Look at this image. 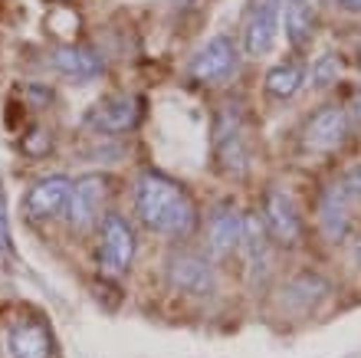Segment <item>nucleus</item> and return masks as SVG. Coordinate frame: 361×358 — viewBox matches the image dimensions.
Returning <instances> with one entry per match:
<instances>
[{"label": "nucleus", "mask_w": 361, "mask_h": 358, "mask_svg": "<svg viewBox=\"0 0 361 358\" xmlns=\"http://www.w3.org/2000/svg\"><path fill=\"white\" fill-rule=\"evenodd\" d=\"M135 208L145 227H152L158 234L171 237H188L197 224V210L190 204V198L174 184V181L161 178V174H142L138 188H135Z\"/></svg>", "instance_id": "f257e3e1"}, {"label": "nucleus", "mask_w": 361, "mask_h": 358, "mask_svg": "<svg viewBox=\"0 0 361 358\" xmlns=\"http://www.w3.org/2000/svg\"><path fill=\"white\" fill-rule=\"evenodd\" d=\"M286 0H250L247 23H243V49L247 56H263L269 53L279 30V17H283Z\"/></svg>", "instance_id": "f03ea898"}, {"label": "nucleus", "mask_w": 361, "mask_h": 358, "mask_svg": "<svg viewBox=\"0 0 361 358\" xmlns=\"http://www.w3.org/2000/svg\"><path fill=\"white\" fill-rule=\"evenodd\" d=\"M319 230L329 244H338L352 230V191L348 184H332L319 198Z\"/></svg>", "instance_id": "7ed1b4c3"}, {"label": "nucleus", "mask_w": 361, "mask_h": 358, "mask_svg": "<svg viewBox=\"0 0 361 358\" xmlns=\"http://www.w3.org/2000/svg\"><path fill=\"white\" fill-rule=\"evenodd\" d=\"M135 256V234L118 214H109L102 224V246H99V260L105 270L112 273H125L132 266Z\"/></svg>", "instance_id": "20e7f679"}, {"label": "nucleus", "mask_w": 361, "mask_h": 358, "mask_svg": "<svg viewBox=\"0 0 361 358\" xmlns=\"http://www.w3.org/2000/svg\"><path fill=\"white\" fill-rule=\"evenodd\" d=\"M168 280L178 292H188V296H210L217 280H214V266L204 260V256L194 253H178L171 256L168 263Z\"/></svg>", "instance_id": "39448f33"}, {"label": "nucleus", "mask_w": 361, "mask_h": 358, "mask_svg": "<svg viewBox=\"0 0 361 358\" xmlns=\"http://www.w3.org/2000/svg\"><path fill=\"white\" fill-rule=\"evenodd\" d=\"M263 224H267V234L283 246L299 244V237H302V224H299V214H295L293 198L279 188H273L267 194V214H263Z\"/></svg>", "instance_id": "423d86ee"}, {"label": "nucleus", "mask_w": 361, "mask_h": 358, "mask_svg": "<svg viewBox=\"0 0 361 358\" xmlns=\"http://www.w3.org/2000/svg\"><path fill=\"white\" fill-rule=\"evenodd\" d=\"M345 135H348V115H345L342 105H325L319 112L305 122V145L315 151H332L345 142Z\"/></svg>", "instance_id": "0eeeda50"}, {"label": "nucleus", "mask_w": 361, "mask_h": 358, "mask_svg": "<svg viewBox=\"0 0 361 358\" xmlns=\"http://www.w3.org/2000/svg\"><path fill=\"white\" fill-rule=\"evenodd\" d=\"M214 145H217V155L224 161V168L240 174L247 168V145H243V125H240V115L233 109H224L217 122V135H214Z\"/></svg>", "instance_id": "6e6552de"}, {"label": "nucleus", "mask_w": 361, "mask_h": 358, "mask_svg": "<svg viewBox=\"0 0 361 358\" xmlns=\"http://www.w3.org/2000/svg\"><path fill=\"white\" fill-rule=\"evenodd\" d=\"M243 244V217L237 214L233 204H220L210 217L207 227V246L214 256H230Z\"/></svg>", "instance_id": "1a4fd4ad"}, {"label": "nucleus", "mask_w": 361, "mask_h": 358, "mask_svg": "<svg viewBox=\"0 0 361 358\" xmlns=\"http://www.w3.org/2000/svg\"><path fill=\"white\" fill-rule=\"evenodd\" d=\"M237 66V49L227 37H214L207 47L200 49L194 63H190V73L204 79V83H214V79H227Z\"/></svg>", "instance_id": "9d476101"}, {"label": "nucleus", "mask_w": 361, "mask_h": 358, "mask_svg": "<svg viewBox=\"0 0 361 358\" xmlns=\"http://www.w3.org/2000/svg\"><path fill=\"white\" fill-rule=\"evenodd\" d=\"M7 345L13 358H49V352H53V339H49L47 322L39 319L17 322L7 335Z\"/></svg>", "instance_id": "9b49d317"}, {"label": "nucleus", "mask_w": 361, "mask_h": 358, "mask_svg": "<svg viewBox=\"0 0 361 358\" xmlns=\"http://www.w3.org/2000/svg\"><path fill=\"white\" fill-rule=\"evenodd\" d=\"M135 119H138V102L128 95H112V99H105L92 109L89 125L99 132H125L135 125Z\"/></svg>", "instance_id": "f8f14e48"}, {"label": "nucleus", "mask_w": 361, "mask_h": 358, "mask_svg": "<svg viewBox=\"0 0 361 358\" xmlns=\"http://www.w3.org/2000/svg\"><path fill=\"white\" fill-rule=\"evenodd\" d=\"M73 198V184L66 178H49V181H39L37 188L27 194V214L30 217H53L69 204Z\"/></svg>", "instance_id": "ddd939ff"}, {"label": "nucleus", "mask_w": 361, "mask_h": 358, "mask_svg": "<svg viewBox=\"0 0 361 358\" xmlns=\"http://www.w3.org/2000/svg\"><path fill=\"white\" fill-rule=\"evenodd\" d=\"M102 194H105L102 178H82L76 188H73V198H69V220H73L76 230H86L95 217H99Z\"/></svg>", "instance_id": "4468645a"}, {"label": "nucleus", "mask_w": 361, "mask_h": 358, "mask_svg": "<svg viewBox=\"0 0 361 358\" xmlns=\"http://www.w3.org/2000/svg\"><path fill=\"white\" fill-rule=\"evenodd\" d=\"M286 37L293 47H305L315 27V0H286L283 4Z\"/></svg>", "instance_id": "2eb2a0df"}, {"label": "nucleus", "mask_w": 361, "mask_h": 358, "mask_svg": "<svg viewBox=\"0 0 361 358\" xmlns=\"http://www.w3.org/2000/svg\"><path fill=\"white\" fill-rule=\"evenodd\" d=\"M53 63H56L63 73L76 76V79H92V76H99V69H102V59L95 56V53H89V49L82 47H63L53 53Z\"/></svg>", "instance_id": "dca6fc26"}, {"label": "nucleus", "mask_w": 361, "mask_h": 358, "mask_svg": "<svg viewBox=\"0 0 361 358\" xmlns=\"http://www.w3.org/2000/svg\"><path fill=\"white\" fill-rule=\"evenodd\" d=\"M302 85V69L295 66V63H289V66H273L267 73V93L276 95V99H289V95H295V89Z\"/></svg>", "instance_id": "f3484780"}, {"label": "nucleus", "mask_w": 361, "mask_h": 358, "mask_svg": "<svg viewBox=\"0 0 361 358\" xmlns=\"http://www.w3.org/2000/svg\"><path fill=\"white\" fill-rule=\"evenodd\" d=\"M322 292H325V280L322 276H315V273H302V276H295L293 283L286 286V299L289 302H299V306H312L315 299H322Z\"/></svg>", "instance_id": "a211bd4d"}, {"label": "nucleus", "mask_w": 361, "mask_h": 358, "mask_svg": "<svg viewBox=\"0 0 361 358\" xmlns=\"http://www.w3.org/2000/svg\"><path fill=\"white\" fill-rule=\"evenodd\" d=\"M338 73H342V59L335 56V53H325V56H319V63L312 66V83L315 85H332L335 79H338Z\"/></svg>", "instance_id": "6ab92c4d"}, {"label": "nucleus", "mask_w": 361, "mask_h": 358, "mask_svg": "<svg viewBox=\"0 0 361 358\" xmlns=\"http://www.w3.org/2000/svg\"><path fill=\"white\" fill-rule=\"evenodd\" d=\"M0 246H4V250L10 246V234H7V217H4V208H0Z\"/></svg>", "instance_id": "aec40b11"}, {"label": "nucleus", "mask_w": 361, "mask_h": 358, "mask_svg": "<svg viewBox=\"0 0 361 358\" xmlns=\"http://www.w3.org/2000/svg\"><path fill=\"white\" fill-rule=\"evenodd\" d=\"M338 4H342L345 10H352V13H358L361 10V0H338Z\"/></svg>", "instance_id": "412c9836"}, {"label": "nucleus", "mask_w": 361, "mask_h": 358, "mask_svg": "<svg viewBox=\"0 0 361 358\" xmlns=\"http://www.w3.org/2000/svg\"><path fill=\"white\" fill-rule=\"evenodd\" d=\"M355 266L361 270V240H358V246H355Z\"/></svg>", "instance_id": "4be33fe9"}, {"label": "nucleus", "mask_w": 361, "mask_h": 358, "mask_svg": "<svg viewBox=\"0 0 361 358\" xmlns=\"http://www.w3.org/2000/svg\"><path fill=\"white\" fill-rule=\"evenodd\" d=\"M358 122H361V89H358Z\"/></svg>", "instance_id": "5701e85b"}]
</instances>
